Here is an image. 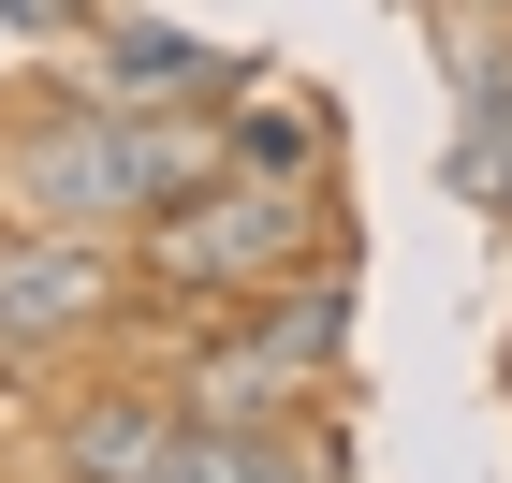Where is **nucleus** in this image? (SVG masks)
Instances as JSON below:
<instances>
[{
    "instance_id": "f257e3e1",
    "label": "nucleus",
    "mask_w": 512,
    "mask_h": 483,
    "mask_svg": "<svg viewBox=\"0 0 512 483\" xmlns=\"http://www.w3.org/2000/svg\"><path fill=\"white\" fill-rule=\"evenodd\" d=\"M220 161H235V147H220L205 118H118V103H74L59 132L15 147V205H30L44 235H132V220H161L176 191H205Z\"/></svg>"
},
{
    "instance_id": "f03ea898",
    "label": "nucleus",
    "mask_w": 512,
    "mask_h": 483,
    "mask_svg": "<svg viewBox=\"0 0 512 483\" xmlns=\"http://www.w3.org/2000/svg\"><path fill=\"white\" fill-rule=\"evenodd\" d=\"M308 235H322L308 176H264V161H220L205 191H176V205L147 220V279H161V293H278Z\"/></svg>"
},
{
    "instance_id": "7ed1b4c3",
    "label": "nucleus",
    "mask_w": 512,
    "mask_h": 483,
    "mask_svg": "<svg viewBox=\"0 0 512 483\" xmlns=\"http://www.w3.org/2000/svg\"><path fill=\"white\" fill-rule=\"evenodd\" d=\"M103 308H118V249H103V235H44V220L0 235V366L74 352Z\"/></svg>"
},
{
    "instance_id": "20e7f679",
    "label": "nucleus",
    "mask_w": 512,
    "mask_h": 483,
    "mask_svg": "<svg viewBox=\"0 0 512 483\" xmlns=\"http://www.w3.org/2000/svg\"><path fill=\"white\" fill-rule=\"evenodd\" d=\"M88 103H118V118H220V103H235V59L191 44V30H103Z\"/></svg>"
},
{
    "instance_id": "39448f33",
    "label": "nucleus",
    "mask_w": 512,
    "mask_h": 483,
    "mask_svg": "<svg viewBox=\"0 0 512 483\" xmlns=\"http://www.w3.org/2000/svg\"><path fill=\"white\" fill-rule=\"evenodd\" d=\"M176 440H191L176 396H88V410H59V469L74 483H161Z\"/></svg>"
},
{
    "instance_id": "423d86ee",
    "label": "nucleus",
    "mask_w": 512,
    "mask_h": 483,
    "mask_svg": "<svg viewBox=\"0 0 512 483\" xmlns=\"http://www.w3.org/2000/svg\"><path fill=\"white\" fill-rule=\"evenodd\" d=\"M220 147H235V161H264V176H308V161H322V103H293V88L264 103V88L235 74V118H220Z\"/></svg>"
},
{
    "instance_id": "0eeeda50",
    "label": "nucleus",
    "mask_w": 512,
    "mask_h": 483,
    "mask_svg": "<svg viewBox=\"0 0 512 483\" xmlns=\"http://www.w3.org/2000/svg\"><path fill=\"white\" fill-rule=\"evenodd\" d=\"M498 191H512V161H498Z\"/></svg>"
}]
</instances>
